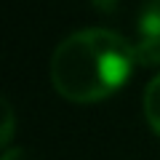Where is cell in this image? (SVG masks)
Instances as JSON below:
<instances>
[{"label":"cell","instance_id":"cell-1","mask_svg":"<svg viewBox=\"0 0 160 160\" xmlns=\"http://www.w3.org/2000/svg\"><path fill=\"white\" fill-rule=\"evenodd\" d=\"M133 43L115 29H75L51 56V80L72 102H96L112 93L133 67Z\"/></svg>","mask_w":160,"mask_h":160},{"label":"cell","instance_id":"cell-2","mask_svg":"<svg viewBox=\"0 0 160 160\" xmlns=\"http://www.w3.org/2000/svg\"><path fill=\"white\" fill-rule=\"evenodd\" d=\"M144 115H147L149 126L160 133V72L144 88Z\"/></svg>","mask_w":160,"mask_h":160},{"label":"cell","instance_id":"cell-3","mask_svg":"<svg viewBox=\"0 0 160 160\" xmlns=\"http://www.w3.org/2000/svg\"><path fill=\"white\" fill-rule=\"evenodd\" d=\"M139 29L147 38H160V0H144L142 3Z\"/></svg>","mask_w":160,"mask_h":160},{"label":"cell","instance_id":"cell-4","mask_svg":"<svg viewBox=\"0 0 160 160\" xmlns=\"http://www.w3.org/2000/svg\"><path fill=\"white\" fill-rule=\"evenodd\" d=\"M133 59L142 64H158L160 62V38L142 35V40L133 43Z\"/></svg>","mask_w":160,"mask_h":160},{"label":"cell","instance_id":"cell-5","mask_svg":"<svg viewBox=\"0 0 160 160\" xmlns=\"http://www.w3.org/2000/svg\"><path fill=\"white\" fill-rule=\"evenodd\" d=\"M3 139L0 142L6 144V142H11V133H13V109H11V102H8L6 96H3Z\"/></svg>","mask_w":160,"mask_h":160},{"label":"cell","instance_id":"cell-6","mask_svg":"<svg viewBox=\"0 0 160 160\" xmlns=\"http://www.w3.org/2000/svg\"><path fill=\"white\" fill-rule=\"evenodd\" d=\"M3 160H43V158L29 152V149H24V147H13V149H6Z\"/></svg>","mask_w":160,"mask_h":160},{"label":"cell","instance_id":"cell-7","mask_svg":"<svg viewBox=\"0 0 160 160\" xmlns=\"http://www.w3.org/2000/svg\"><path fill=\"white\" fill-rule=\"evenodd\" d=\"M91 3L99 8V11L109 13V11H115V8H118V3H120V0H91Z\"/></svg>","mask_w":160,"mask_h":160}]
</instances>
